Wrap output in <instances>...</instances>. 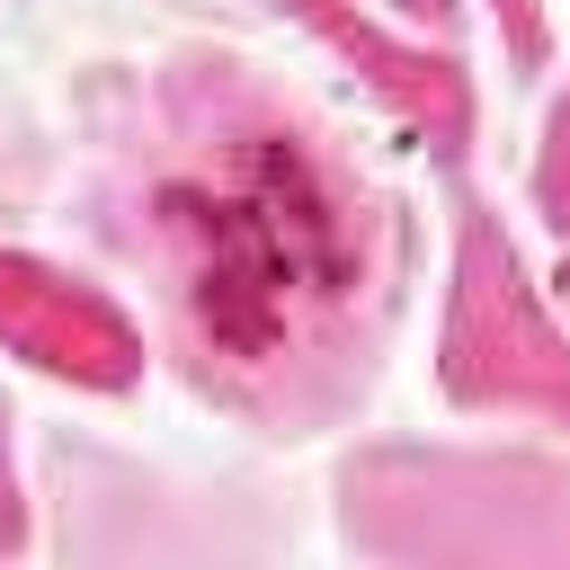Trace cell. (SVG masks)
Instances as JSON below:
<instances>
[{"instance_id":"6da1fadb","label":"cell","mask_w":570,"mask_h":570,"mask_svg":"<svg viewBox=\"0 0 570 570\" xmlns=\"http://www.w3.org/2000/svg\"><path fill=\"white\" fill-rule=\"evenodd\" d=\"M169 232L187 240V312L232 365H267L303 312L356 285V249L321 169L276 134L240 142L214 178L169 187Z\"/></svg>"}]
</instances>
